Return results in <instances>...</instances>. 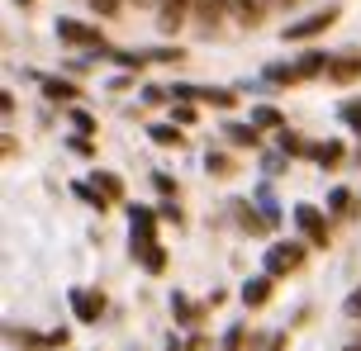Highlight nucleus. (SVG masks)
Segmentation results:
<instances>
[{
  "mask_svg": "<svg viewBox=\"0 0 361 351\" xmlns=\"http://www.w3.org/2000/svg\"><path fill=\"white\" fill-rule=\"evenodd\" d=\"M286 119H281V110H271V105H257L252 110V129H281Z\"/></svg>",
  "mask_w": 361,
  "mask_h": 351,
  "instance_id": "obj_17",
  "label": "nucleus"
},
{
  "mask_svg": "<svg viewBox=\"0 0 361 351\" xmlns=\"http://www.w3.org/2000/svg\"><path fill=\"white\" fill-rule=\"evenodd\" d=\"M300 261H305V247H295V242H276L267 252V276H290V271H300Z\"/></svg>",
  "mask_w": 361,
  "mask_h": 351,
  "instance_id": "obj_2",
  "label": "nucleus"
},
{
  "mask_svg": "<svg viewBox=\"0 0 361 351\" xmlns=\"http://www.w3.org/2000/svg\"><path fill=\"white\" fill-rule=\"evenodd\" d=\"M228 138H233L238 148H257V129L252 124H228Z\"/></svg>",
  "mask_w": 361,
  "mask_h": 351,
  "instance_id": "obj_18",
  "label": "nucleus"
},
{
  "mask_svg": "<svg viewBox=\"0 0 361 351\" xmlns=\"http://www.w3.org/2000/svg\"><path fill=\"white\" fill-rule=\"evenodd\" d=\"M190 15H195V0H162V10H157V29H162V34H176Z\"/></svg>",
  "mask_w": 361,
  "mask_h": 351,
  "instance_id": "obj_5",
  "label": "nucleus"
},
{
  "mask_svg": "<svg viewBox=\"0 0 361 351\" xmlns=\"http://www.w3.org/2000/svg\"><path fill=\"white\" fill-rule=\"evenodd\" d=\"M133 5H152V10H162V0H133Z\"/></svg>",
  "mask_w": 361,
  "mask_h": 351,
  "instance_id": "obj_30",
  "label": "nucleus"
},
{
  "mask_svg": "<svg viewBox=\"0 0 361 351\" xmlns=\"http://www.w3.org/2000/svg\"><path fill=\"white\" fill-rule=\"evenodd\" d=\"M224 15H228V0H195V24H200V34H214L219 24H224Z\"/></svg>",
  "mask_w": 361,
  "mask_h": 351,
  "instance_id": "obj_7",
  "label": "nucleus"
},
{
  "mask_svg": "<svg viewBox=\"0 0 361 351\" xmlns=\"http://www.w3.org/2000/svg\"><path fill=\"white\" fill-rule=\"evenodd\" d=\"M281 5H290V0H281Z\"/></svg>",
  "mask_w": 361,
  "mask_h": 351,
  "instance_id": "obj_33",
  "label": "nucleus"
},
{
  "mask_svg": "<svg viewBox=\"0 0 361 351\" xmlns=\"http://www.w3.org/2000/svg\"><path fill=\"white\" fill-rule=\"evenodd\" d=\"M281 148H286V152H305V143H300L295 133H281Z\"/></svg>",
  "mask_w": 361,
  "mask_h": 351,
  "instance_id": "obj_26",
  "label": "nucleus"
},
{
  "mask_svg": "<svg viewBox=\"0 0 361 351\" xmlns=\"http://www.w3.org/2000/svg\"><path fill=\"white\" fill-rule=\"evenodd\" d=\"M204 167L214 171V176H228V171H233V162H228V157H219V152H209V157H204Z\"/></svg>",
  "mask_w": 361,
  "mask_h": 351,
  "instance_id": "obj_20",
  "label": "nucleus"
},
{
  "mask_svg": "<svg viewBox=\"0 0 361 351\" xmlns=\"http://www.w3.org/2000/svg\"><path fill=\"white\" fill-rule=\"evenodd\" d=\"M267 5L271 0H228V10L238 15V24H247V29H257V24L267 19Z\"/></svg>",
  "mask_w": 361,
  "mask_h": 351,
  "instance_id": "obj_8",
  "label": "nucleus"
},
{
  "mask_svg": "<svg viewBox=\"0 0 361 351\" xmlns=\"http://www.w3.org/2000/svg\"><path fill=\"white\" fill-rule=\"evenodd\" d=\"M343 119L361 133V100H347V105H343Z\"/></svg>",
  "mask_w": 361,
  "mask_h": 351,
  "instance_id": "obj_22",
  "label": "nucleus"
},
{
  "mask_svg": "<svg viewBox=\"0 0 361 351\" xmlns=\"http://www.w3.org/2000/svg\"><path fill=\"white\" fill-rule=\"evenodd\" d=\"M171 304H176V318H180V323H195V318H200L195 304H185V299H171Z\"/></svg>",
  "mask_w": 361,
  "mask_h": 351,
  "instance_id": "obj_23",
  "label": "nucleus"
},
{
  "mask_svg": "<svg viewBox=\"0 0 361 351\" xmlns=\"http://www.w3.org/2000/svg\"><path fill=\"white\" fill-rule=\"evenodd\" d=\"M43 95H48V100H76V86H72V81L48 76V81H43Z\"/></svg>",
  "mask_w": 361,
  "mask_h": 351,
  "instance_id": "obj_16",
  "label": "nucleus"
},
{
  "mask_svg": "<svg viewBox=\"0 0 361 351\" xmlns=\"http://www.w3.org/2000/svg\"><path fill=\"white\" fill-rule=\"evenodd\" d=\"M143 100H147V105H157V100H166V91H162V86H147Z\"/></svg>",
  "mask_w": 361,
  "mask_h": 351,
  "instance_id": "obj_29",
  "label": "nucleus"
},
{
  "mask_svg": "<svg viewBox=\"0 0 361 351\" xmlns=\"http://www.w3.org/2000/svg\"><path fill=\"white\" fill-rule=\"evenodd\" d=\"M72 124H76L81 133H95V119H90L86 110H72Z\"/></svg>",
  "mask_w": 361,
  "mask_h": 351,
  "instance_id": "obj_24",
  "label": "nucleus"
},
{
  "mask_svg": "<svg viewBox=\"0 0 361 351\" xmlns=\"http://www.w3.org/2000/svg\"><path fill=\"white\" fill-rule=\"evenodd\" d=\"M152 62H180V53H176V48H157V53H152Z\"/></svg>",
  "mask_w": 361,
  "mask_h": 351,
  "instance_id": "obj_28",
  "label": "nucleus"
},
{
  "mask_svg": "<svg viewBox=\"0 0 361 351\" xmlns=\"http://www.w3.org/2000/svg\"><path fill=\"white\" fill-rule=\"evenodd\" d=\"M328 209H333V214H347V209H352V195H347V190H333V195H328Z\"/></svg>",
  "mask_w": 361,
  "mask_h": 351,
  "instance_id": "obj_21",
  "label": "nucleus"
},
{
  "mask_svg": "<svg viewBox=\"0 0 361 351\" xmlns=\"http://www.w3.org/2000/svg\"><path fill=\"white\" fill-rule=\"evenodd\" d=\"M133 257H143V266L152 271V276H157V271L166 266V252L157 247V242H152V247H133Z\"/></svg>",
  "mask_w": 361,
  "mask_h": 351,
  "instance_id": "obj_15",
  "label": "nucleus"
},
{
  "mask_svg": "<svg viewBox=\"0 0 361 351\" xmlns=\"http://www.w3.org/2000/svg\"><path fill=\"white\" fill-rule=\"evenodd\" d=\"M343 351H361V342H352V347H343Z\"/></svg>",
  "mask_w": 361,
  "mask_h": 351,
  "instance_id": "obj_31",
  "label": "nucleus"
},
{
  "mask_svg": "<svg viewBox=\"0 0 361 351\" xmlns=\"http://www.w3.org/2000/svg\"><path fill=\"white\" fill-rule=\"evenodd\" d=\"M15 5H29V0H15Z\"/></svg>",
  "mask_w": 361,
  "mask_h": 351,
  "instance_id": "obj_32",
  "label": "nucleus"
},
{
  "mask_svg": "<svg viewBox=\"0 0 361 351\" xmlns=\"http://www.w3.org/2000/svg\"><path fill=\"white\" fill-rule=\"evenodd\" d=\"M171 114H176V124H195V110H190V105H176Z\"/></svg>",
  "mask_w": 361,
  "mask_h": 351,
  "instance_id": "obj_27",
  "label": "nucleus"
},
{
  "mask_svg": "<svg viewBox=\"0 0 361 351\" xmlns=\"http://www.w3.org/2000/svg\"><path fill=\"white\" fill-rule=\"evenodd\" d=\"M338 5H328V10H314V15H305V19H295V24H286V43H300V38H314V34H324V29H333L338 24Z\"/></svg>",
  "mask_w": 361,
  "mask_h": 351,
  "instance_id": "obj_1",
  "label": "nucleus"
},
{
  "mask_svg": "<svg viewBox=\"0 0 361 351\" xmlns=\"http://www.w3.org/2000/svg\"><path fill=\"white\" fill-rule=\"evenodd\" d=\"M72 304H76V318H81V323H95L100 309H105V299L90 295V290H72Z\"/></svg>",
  "mask_w": 361,
  "mask_h": 351,
  "instance_id": "obj_9",
  "label": "nucleus"
},
{
  "mask_svg": "<svg viewBox=\"0 0 361 351\" xmlns=\"http://www.w3.org/2000/svg\"><path fill=\"white\" fill-rule=\"evenodd\" d=\"M267 299H271V276H257V280L243 285V304H247V309H262Z\"/></svg>",
  "mask_w": 361,
  "mask_h": 351,
  "instance_id": "obj_11",
  "label": "nucleus"
},
{
  "mask_svg": "<svg viewBox=\"0 0 361 351\" xmlns=\"http://www.w3.org/2000/svg\"><path fill=\"white\" fill-rule=\"evenodd\" d=\"M128 219H133V247H152L157 242V214L152 209H128Z\"/></svg>",
  "mask_w": 361,
  "mask_h": 351,
  "instance_id": "obj_6",
  "label": "nucleus"
},
{
  "mask_svg": "<svg viewBox=\"0 0 361 351\" xmlns=\"http://www.w3.org/2000/svg\"><path fill=\"white\" fill-rule=\"evenodd\" d=\"M147 138H152L157 148H180V129H176V124H152Z\"/></svg>",
  "mask_w": 361,
  "mask_h": 351,
  "instance_id": "obj_14",
  "label": "nucleus"
},
{
  "mask_svg": "<svg viewBox=\"0 0 361 351\" xmlns=\"http://www.w3.org/2000/svg\"><path fill=\"white\" fill-rule=\"evenodd\" d=\"M95 185L105 190L109 200H119V195H124V185H119V176H109V171H100V176H95Z\"/></svg>",
  "mask_w": 361,
  "mask_h": 351,
  "instance_id": "obj_19",
  "label": "nucleus"
},
{
  "mask_svg": "<svg viewBox=\"0 0 361 351\" xmlns=\"http://www.w3.org/2000/svg\"><path fill=\"white\" fill-rule=\"evenodd\" d=\"M328 67H333V57H328V53H305L300 62H295V81H309V76L328 72Z\"/></svg>",
  "mask_w": 361,
  "mask_h": 351,
  "instance_id": "obj_10",
  "label": "nucleus"
},
{
  "mask_svg": "<svg viewBox=\"0 0 361 351\" xmlns=\"http://www.w3.org/2000/svg\"><path fill=\"white\" fill-rule=\"evenodd\" d=\"M328 76H333V81H357V76H361V57H357V53L333 57V67H328Z\"/></svg>",
  "mask_w": 361,
  "mask_h": 351,
  "instance_id": "obj_12",
  "label": "nucleus"
},
{
  "mask_svg": "<svg viewBox=\"0 0 361 351\" xmlns=\"http://www.w3.org/2000/svg\"><path fill=\"white\" fill-rule=\"evenodd\" d=\"M309 157H314L319 167H338V162H343V143H314Z\"/></svg>",
  "mask_w": 361,
  "mask_h": 351,
  "instance_id": "obj_13",
  "label": "nucleus"
},
{
  "mask_svg": "<svg viewBox=\"0 0 361 351\" xmlns=\"http://www.w3.org/2000/svg\"><path fill=\"white\" fill-rule=\"evenodd\" d=\"M57 38H62V43H76V48H100V53H109L105 38H100V29L76 24V19H57Z\"/></svg>",
  "mask_w": 361,
  "mask_h": 351,
  "instance_id": "obj_3",
  "label": "nucleus"
},
{
  "mask_svg": "<svg viewBox=\"0 0 361 351\" xmlns=\"http://www.w3.org/2000/svg\"><path fill=\"white\" fill-rule=\"evenodd\" d=\"M347 314L361 323V290H352V295H347Z\"/></svg>",
  "mask_w": 361,
  "mask_h": 351,
  "instance_id": "obj_25",
  "label": "nucleus"
},
{
  "mask_svg": "<svg viewBox=\"0 0 361 351\" xmlns=\"http://www.w3.org/2000/svg\"><path fill=\"white\" fill-rule=\"evenodd\" d=\"M295 223L305 228V238L314 242V247H328V219L314 209V204H295Z\"/></svg>",
  "mask_w": 361,
  "mask_h": 351,
  "instance_id": "obj_4",
  "label": "nucleus"
}]
</instances>
